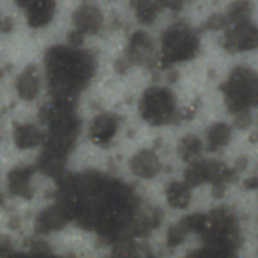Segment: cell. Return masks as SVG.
Wrapping results in <instances>:
<instances>
[{"mask_svg":"<svg viewBox=\"0 0 258 258\" xmlns=\"http://www.w3.org/2000/svg\"><path fill=\"white\" fill-rule=\"evenodd\" d=\"M226 48L229 51H247L258 48V29L240 23V26L226 37Z\"/></svg>","mask_w":258,"mask_h":258,"instance_id":"cell-5","label":"cell"},{"mask_svg":"<svg viewBox=\"0 0 258 258\" xmlns=\"http://www.w3.org/2000/svg\"><path fill=\"white\" fill-rule=\"evenodd\" d=\"M166 199L171 208H175V209L187 208L192 199L190 186H187L186 183H178V181L169 184V187L166 189Z\"/></svg>","mask_w":258,"mask_h":258,"instance_id":"cell-14","label":"cell"},{"mask_svg":"<svg viewBox=\"0 0 258 258\" xmlns=\"http://www.w3.org/2000/svg\"><path fill=\"white\" fill-rule=\"evenodd\" d=\"M14 142L20 149H29L43 142V134L34 124H20L14 131Z\"/></svg>","mask_w":258,"mask_h":258,"instance_id":"cell-12","label":"cell"},{"mask_svg":"<svg viewBox=\"0 0 258 258\" xmlns=\"http://www.w3.org/2000/svg\"><path fill=\"white\" fill-rule=\"evenodd\" d=\"M54 13V4L51 0H39L29 13V25L42 26L48 23Z\"/></svg>","mask_w":258,"mask_h":258,"instance_id":"cell-16","label":"cell"},{"mask_svg":"<svg viewBox=\"0 0 258 258\" xmlns=\"http://www.w3.org/2000/svg\"><path fill=\"white\" fill-rule=\"evenodd\" d=\"M31 175L32 171L29 168H16L11 171L8 177L10 190L16 196L20 197H29L31 196Z\"/></svg>","mask_w":258,"mask_h":258,"instance_id":"cell-13","label":"cell"},{"mask_svg":"<svg viewBox=\"0 0 258 258\" xmlns=\"http://www.w3.org/2000/svg\"><path fill=\"white\" fill-rule=\"evenodd\" d=\"M74 23L80 34H83V32H97L102 26V14L94 7H82L74 14Z\"/></svg>","mask_w":258,"mask_h":258,"instance_id":"cell-11","label":"cell"},{"mask_svg":"<svg viewBox=\"0 0 258 258\" xmlns=\"http://www.w3.org/2000/svg\"><path fill=\"white\" fill-rule=\"evenodd\" d=\"M118 120L111 114H102L95 117L91 124V139L95 143H108L117 133Z\"/></svg>","mask_w":258,"mask_h":258,"instance_id":"cell-7","label":"cell"},{"mask_svg":"<svg viewBox=\"0 0 258 258\" xmlns=\"http://www.w3.org/2000/svg\"><path fill=\"white\" fill-rule=\"evenodd\" d=\"M223 91L229 111L238 114L249 105L258 103V77L246 68H237L224 83Z\"/></svg>","mask_w":258,"mask_h":258,"instance_id":"cell-2","label":"cell"},{"mask_svg":"<svg viewBox=\"0 0 258 258\" xmlns=\"http://www.w3.org/2000/svg\"><path fill=\"white\" fill-rule=\"evenodd\" d=\"M136 252V244L131 238H123V240H118L117 246H115V253L117 255H123V256H127V255H133Z\"/></svg>","mask_w":258,"mask_h":258,"instance_id":"cell-21","label":"cell"},{"mask_svg":"<svg viewBox=\"0 0 258 258\" xmlns=\"http://www.w3.org/2000/svg\"><path fill=\"white\" fill-rule=\"evenodd\" d=\"M246 186L249 187V186H252V187H256L258 186V180L256 178H253V180H249V181H246Z\"/></svg>","mask_w":258,"mask_h":258,"instance_id":"cell-23","label":"cell"},{"mask_svg":"<svg viewBox=\"0 0 258 258\" xmlns=\"http://www.w3.org/2000/svg\"><path fill=\"white\" fill-rule=\"evenodd\" d=\"M46 68L55 100L73 102L76 91L94 76L95 61L86 51L58 46L48 52Z\"/></svg>","mask_w":258,"mask_h":258,"instance_id":"cell-1","label":"cell"},{"mask_svg":"<svg viewBox=\"0 0 258 258\" xmlns=\"http://www.w3.org/2000/svg\"><path fill=\"white\" fill-rule=\"evenodd\" d=\"M154 43L146 32H136L129 43V57L136 63H148L154 57Z\"/></svg>","mask_w":258,"mask_h":258,"instance_id":"cell-9","label":"cell"},{"mask_svg":"<svg viewBox=\"0 0 258 258\" xmlns=\"http://www.w3.org/2000/svg\"><path fill=\"white\" fill-rule=\"evenodd\" d=\"M160 4L158 0H139L137 4V17L143 23H151L155 20Z\"/></svg>","mask_w":258,"mask_h":258,"instance_id":"cell-19","label":"cell"},{"mask_svg":"<svg viewBox=\"0 0 258 258\" xmlns=\"http://www.w3.org/2000/svg\"><path fill=\"white\" fill-rule=\"evenodd\" d=\"M231 139V127L226 123H217L214 124L209 133H208V142H209V149L217 151L223 146L229 143Z\"/></svg>","mask_w":258,"mask_h":258,"instance_id":"cell-17","label":"cell"},{"mask_svg":"<svg viewBox=\"0 0 258 258\" xmlns=\"http://www.w3.org/2000/svg\"><path fill=\"white\" fill-rule=\"evenodd\" d=\"M189 234V229L184 221H180L178 224L172 226L168 231V244L169 246H178L180 243H183L184 237Z\"/></svg>","mask_w":258,"mask_h":258,"instance_id":"cell-20","label":"cell"},{"mask_svg":"<svg viewBox=\"0 0 258 258\" xmlns=\"http://www.w3.org/2000/svg\"><path fill=\"white\" fill-rule=\"evenodd\" d=\"M237 126H240V127H246L249 123H250V118H249V115L246 114V111H241V112H238V117H237Z\"/></svg>","mask_w":258,"mask_h":258,"instance_id":"cell-22","label":"cell"},{"mask_svg":"<svg viewBox=\"0 0 258 258\" xmlns=\"http://www.w3.org/2000/svg\"><path fill=\"white\" fill-rule=\"evenodd\" d=\"M175 109V100L171 91L165 88L148 89L140 100V114L145 120L154 124L165 123L171 118Z\"/></svg>","mask_w":258,"mask_h":258,"instance_id":"cell-4","label":"cell"},{"mask_svg":"<svg viewBox=\"0 0 258 258\" xmlns=\"http://www.w3.org/2000/svg\"><path fill=\"white\" fill-rule=\"evenodd\" d=\"M68 221V217L64 215V212L61 211V208L52 206L46 211H43L36 221V229L39 234H48L57 229H61L63 224Z\"/></svg>","mask_w":258,"mask_h":258,"instance_id":"cell-10","label":"cell"},{"mask_svg":"<svg viewBox=\"0 0 258 258\" xmlns=\"http://www.w3.org/2000/svg\"><path fill=\"white\" fill-rule=\"evenodd\" d=\"M17 94L22 97L23 100H34L39 89H40V79H39V71L36 67H28L19 77L16 83Z\"/></svg>","mask_w":258,"mask_h":258,"instance_id":"cell-8","label":"cell"},{"mask_svg":"<svg viewBox=\"0 0 258 258\" xmlns=\"http://www.w3.org/2000/svg\"><path fill=\"white\" fill-rule=\"evenodd\" d=\"M199 51V40L192 32L183 26L168 29L161 39V52L168 61H184L196 57Z\"/></svg>","mask_w":258,"mask_h":258,"instance_id":"cell-3","label":"cell"},{"mask_svg":"<svg viewBox=\"0 0 258 258\" xmlns=\"http://www.w3.org/2000/svg\"><path fill=\"white\" fill-rule=\"evenodd\" d=\"M129 168H131V171L140 178H154L160 172L161 165L154 151L143 149V151H139L131 158Z\"/></svg>","mask_w":258,"mask_h":258,"instance_id":"cell-6","label":"cell"},{"mask_svg":"<svg viewBox=\"0 0 258 258\" xmlns=\"http://www.w3.org/2000/svg\"><path fill=\"white\" fill-rule=\"evenodd\" d=\"M184 178L186 184L190 187L208 181V161H197V163L190 161V166L184 172Z\"/></svg>","mask_w":258,"mask_h":258,"instance_id":"cell-18","label":"cell"},{"mask_svg":"<svg viewBox=\"0 0 258 258\" xmlns=\"http://www.w3.org/2000/svg\"><path fill=\"white\" fill-rule=\"evenodd\" d=\"M202 140L196 136H186L183 137L178 145H177V151H178V155L184 160V161H194L202 152Z\"/></svg>","mask_w":258,"mask_h":258,"instance_id":"cell-15","label":"cell"}]
</instances>
